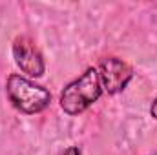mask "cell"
Masks as SVG:
<instances>
[{
  "instance_id": "obj_3",
  "label": "cell",
  "mask_w": 157,
  "mask_h": 155,
  "mask_svg": "<svg viewBox=\"0 0 157 155\" xmlns=\"http://www.w3.org/2000/svg\"><path fill=\"white\" fill-rule=\"evenodd\" d=\"M11 53H13L15 64L20 68L22 73H26L28 77H33V78L44 77V73H46L44 55L39 49L37 42L29 35L15 37L13 44H11Z\"/></svg>"
},
{
  "instance_id": "obj_5",
  "label": "cell",
  "mask_w": 157,
  "mask_h": 155,
  "mask_svg": "<svg viewBox=\"0 0 157 155\" xmlns=\"http://www.w3.org/2000/svg\"><path fill=\"white\" fill-rule=\"evenodd\" d=\"M59 155H82V150L78 146H68L66 150H62Z\"/></svg>"
},
{
  "instance_id": "obj_2",
  "label": "cell",
  "mask_w": 157,
  "mask_h": 155,
  "mask_svg": "<svg viewBox=\"0 0 157 155\" xmlns=\"http://www.w3.org/2000/svg\"><path fill=\"white\" fill-rule=\"evenodd\" d=\"M102 93L104 91L101 86L97 68H88L75 80L66 84V88L60 93V108L64 113L71 117L84 113L102 97Z\"/></svg>"
},
{
  "instance_id": "obj_6",
  "label": "cell",
  "mask_w": 157,
  "mask_h": 155,
  "mask_svg": "<svg viewBox=\"0 0 157 155\" xmlns=\"http://www.w3.org/2000/svg\"><path fill=\"white\" fill-rule=\"evenodd\" d=\"M150 115H152V119L157 120V95H155V99L152 100V104H150Z\"/></svg>"
},
{
  "instance_id": "obj_1",
  "label": "cell",
  "mask_w": 157,
  "mask_h": 155,
  "mask_svg": "<svg viewBox=\"0 0 157 155\" xmlns=\"http://www.w3.org/2000/svg\"><path fill=\"white\" fill-rule=\"evenodd\" d=\"M6 95L15 110L24 115L42 113L51 104V91L35 80L11 73L6 82Z\"/></svg>"
},
{
  "instance_id": "obj_4",
  "label": "cell",
  "mask_w": 157,
  "mask_h": 155,
  "mask_svg": "<svg viewBox=\"0 0 157 155\" xmlns=\"http://www.w3.org/2000/svg\"><path fill=\"white\" fill-rule=\"evenodd\" d=\"M97 71H99L102 91L108 93V95L122 93L128 88V84L132 82V78H133L132 66L126 60L119 59V57H104V59H101V62L97 66Z\"/></svg>"
}]
</instances>
